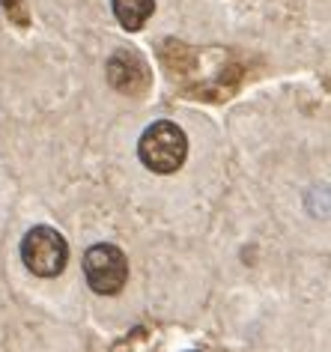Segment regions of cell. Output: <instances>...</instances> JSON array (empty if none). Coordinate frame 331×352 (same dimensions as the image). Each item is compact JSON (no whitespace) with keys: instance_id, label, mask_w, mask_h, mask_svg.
Here are the masks:
<instances>
[{"instance_id":"1","label":"cell","mask_w":331,"mask_h":352,"mask_svg":"<svg viewBox=\"0 0 331 352\" xmlns=\"http://www.w3.org/2000/svg\"><path fill=\"white\" fill-rule=\"evenodd\" d=\"M137 155L152 173H176L185 164L188 138L176 122L155 120L152 126L144 129L141 140H137Z\"/></svg>"},{"instance_id":"2","label":"cell","mask_w":331,"mask_h":352,"mask_svg":"<svg viewBox=\"0 0 331 352\" xmlns=\"http://www.w3.org/2000/svg\"><path fill=\"white\" fill-rule=\"evenodd\" d=\"M21 263L36 278H57L69 263V245L54 227H33L21 239Z\"/></svg>"},{"instance_id":"3","label":"cell","mask_w":331,"mask_h":352,"mask_svg":"<svg viewBox=\"0 0 331 352\" xmlns=\"http://www.w3.org/2000/svg\"><path fill=\"white\" fill-rule=\"evenodd\" d=\"M84 278L93 293L117 296L128 280V257L111 242L93 245L84 254Z\"/></svg>"},{"instance_id":"4","label":"cell","mask_w":331,"mask_h":352,"mask_svg":"<svg viewBox=\"0 0 331 352\" xmlns=\"http://www.w3.org/2000/svg\"><path fill=\"white\" fill-rule=\"evenodd\" d=\"M111 6H114L117 21L123 24L128 33L141 30L144 24L150 21V15L155 12V0H111Z\"/></svg>"}]
</instances>
